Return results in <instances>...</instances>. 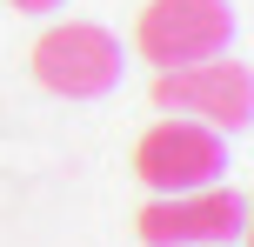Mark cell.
<instances>
[{
  "instance_id": "cell-2",
  "label": "cell",
  "mask_w": 254,
  "mask_h": 247,
  "mask_svg": "<svg viewBox=\"0 0 254 247\" xmlns=\"http://www.w3.org/2000/svg\"><path fill=\"white\" fill-rule=\"evenodd\" d=\"M34 80L47 94H61V100H101V94L121 87V40L107 34V27L94 20H61L47 27V34L34 40Z\"/></svg>"
},
{
  "instance_id": "cell-5",
  "label": "cell",
  "mask_w": 254,
  "mask_h": 247,
  "mask_svg": "<svg viewBox=\"0 0 254 247\" xmlns=\"http://www.w3.org/2000/svg\"><path fill=\"white\" fill-rule=\"evenodd\" d=\"M134 174L154 194H194L214 187L228 174V134H214L207 120H154L134 147Z\"/></svg>"
},
{
  "instance_id": "cell-1",
  "label": "cell",
  "mask_w": 254,
  "mask_h": 247,
  "mask_svg": "<svg viewBox=\"0 0 254 247\" xmlns=\"http://www.w3.org/2000/svg\"><path fill=\"white\" fill-rule=\"evenodd\" d=\"M234 7L228 0H147L134 20V53L161 74V67H188V60H214L234 47Z\"/></svg>"
},
{
  "instance_id": "cell-3",
  "label": "cell",
  "mask_w": 254,
  "mask_h": 247,
  "mask_svg": "<svg viewBox=\"0 0 254 247\" xmlns=\"http://www.w3.org/2000/svg\"><path fill=\"white\" fill-rule=\"evenodd\" d=\"M248 227L241 187H194V194H154L134 214V234L147 247H234Z\"/></svg>"
},
{
  "instance_id": "cell-6",
  "label": "cell",
  "mask_w": 254,
  "mask_h": 247,
  "mask_svg": "<svg viewBox=\"0 0 254 247\" xmlns=\"http://www.w3.org/2000/svg\"><path fill=\"white\" fill-rule=\"evenodd\" d=\"M20 13H54V7H67V0H13Z\"/></svg>"
},
{
  "instance_id": "cell-4",
  "label": "cell",
  "mask_w": 254,
  "mask_h": 247,
  "mask_svg": "<svg viewBox=\"0 0 254 247\" xmlns=\"http://www.w3.org/2000/svg\"><path fill=\"white\" fill-rule=\"evenodd\" d=\"M154 100L161 107H181L188 120H207L214 134H241L254 120V74L248 60H188V67H161L154 74Z\"/></svg>"
}]
</instances>
